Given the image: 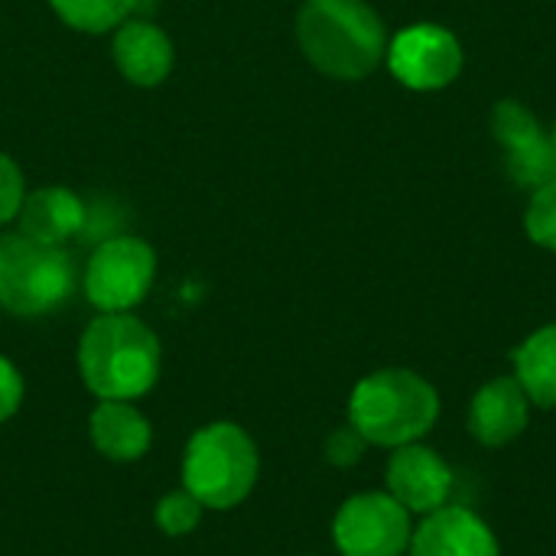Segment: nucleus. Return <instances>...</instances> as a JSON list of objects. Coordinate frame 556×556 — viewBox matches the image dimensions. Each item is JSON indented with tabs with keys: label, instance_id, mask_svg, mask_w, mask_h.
<instances>
[{
	"label": "nucleus",
	"instance_id": "obj_7",
	"mask_svg": "<svg viewBox=\"0 0 556 556\" xmlns=\"http://www.w3.org/2000/svg\"><path fill=\"white\" fill-rule=\"evenodd\" d=\"M414 515L391 492H358L332 518V544L342 556H404Z\"/></svg>",
	"mask_w": 556,
	"mask_h": 556
},
{
	"label": "nucleus",
	"instance_id": "obj_4",
	"mask_svg": "<svg viewBox=\"0 0 556 556\" xmlns=\"http://www.w3.org/2000/svg\"><path fill=\"white\" fill-rule=\"evenodd\" d=\"M257 476V443L235 420H212L199 427L182 450V489H189L205 511L238 508L254 492Z\"/></svg>",
	"mask_w": 556,
	"mask_h": 556
},
{
	"label": "nucleus",
	"instance_id": "obj_8",
	"mask_svg": "<svg viewBox=\"0 0 556 556\" xmlns=\"http://www.w3.org/2000/svg\"><path fill=\"white\" fill-rule=\"evenodd\" d=\"M384 62L404 88L440 91L463 72V42L440 23H414L388 42Z\"/></svg>",
	"mask_w": 556,
	"mask_h": 556
},
{
	"label": "nucleus",
	"instance_id": "obj_10",
	"mask_svg": "<svg viewBox=\"0 0 556 556\" xmlns=\"http://www.w3.org/2000/svg\"><path fill=\"white\" fill-rule=\"evenodd\" d=\"M384 482H388V492L417 518L450 505L453 489H456L453 466L437 450L424 446V440L397 446L391 453Z\"/></svg>",
	"mask_w": 556,
	"mask_h": 556
},
{
	"label": "nucleus",
	"instance_id": "obj_22",
	"mask_svg": "<svg viewBox=\"0 0 556 556\" xmlns=\"http://www.w3.org/2000/svg\"><path fill=\"white\" fill-rule=\"evenodd\" d=\"M23 397H26V381L20 375V368L0 355V427L16 417V410L23 407Z\"/></svg>",
	"mask_w": 556,
	"mask_h": 556
},
{
	"label": "nucleus",
	"instance_id": "obj_13",
	"mask_svg": "<svg viewBox=\"0 0 556 556\" xmlns=\"http://www.w3.org/2000/svg\"><path fill=\"white\" fill-rule=\"evenodd\" d=\"M114 65L117 72L140 88H156L169 78L176 49L173 39L150 20H124L114 29Z\"/></svg>",
	"mask_w": 556,
	"mask_h": 556
},
{
	"label": "nucleus",
	"instance_id": "obj_11",
	"mask_svg": "<svg viewBox=\"0 0 556 556\" xmlns=\"http://www.w3.org/2000/svg\"><path fill=\"white\" fill-rule=\"evenodd\" d=\"M410 556H502V544L489 521H482L472 508L443 505L420 518L410 534Z\"/></svg>",
	"mask_w": 556,
	"mask_h": 556
},
{
	"label": "nucleus",
	"instance_id": "obj_17",
	"mask_svg": "<svg viewBox=\"0 0 556 556\" xmlns=\"http://www.w3.org/2000/svg\"><path fill=\"white\" fill-rule=\"evenodd\" d=\"M55 16L78 33H111L137 10V0H49Z\"/></svg>",
	"mask_w": 556,
	"mask_h": 556
},
{
	"label": "nucleus",
	"instance_id": "obj_1",
	"mask_svg": "<svg viewBox=\"0 0 556 556\" xmlns=\"http://www.w3.org/2000/svg\"><path fill=\"white\" fill-rule=\"evenodd\" d=\"M78 375L98 401H140L160 381L163 349L134 313H98L78 339Z\"/></svg>",
	"mask_w": 556,
	"mask_h": 556
},
{
	"label": "nucleus",
	"instance_id": "obj_2",
	"mask_svg": "<svg viewBox=\"0 0 556 556\" xmlns=\"http://www.w3.org/2000/svg\"><path fill=\"white\" fill-rule=\"evenodd\" d=\"M296 39L306 62L336 78L362 81L388 55V29L368 0H303Z\"/></svg>",
	"mask_w": 556,
	"mask_h": 556
},
{
	"label": "nucleus",
	"instance_id": "obj_5",
	"mask_svg": "<svg viewBox=\"0 0 556 556\" xmlns=\"http://www.w3.org/2000/svg\"><path fill=\"white\" fill-rule=\"evenodd\" d=\"M78 287L75 261L65 244H46L23 231L0 238V309L36 319L62 309Z\"/></svg>",
	"mask_w": 556,
	"mask_h": 556
},
{
	"label": "nucleus",
	"instance_id": "obj_16",
	"mask_svg": "<svg viewBox=\"0 0 556 556\" xmlns=\"http://www.w3.org/2000/svg\"><path fill=\"white\" fill-rule=\"evenodd\" d=\"M515 378L534 407L556 410V323L531 332L515 352Z\"/></svg>",
	"mask_w": 556,
	"mask_h": 556
},
{
	"label": "nucleus",
	"instance_id": "obj_15",
	"mask_svg": "<svg viewBox=\"0 0 556 556\" xmlns=\"http://www.w3.org/2000/svg\"><path fill=\"white\" fill-rule=\"evenodd\" d=\"M20 231L46 244H65L85 231V202L65 186H42L26 192L16 212Z\"/></svg>",
	"mask_w": 556,
	"mask_h": 556
},
{
	"label": "nucleus",
	"instance_id": "obj_23",
	"mask_svg": "<svg viewBox=\"0 0 556 556\" xmlns=\"http://www.w3.org/2000/svg\"><path fill=\"white\" fill-rule=\"evenodd\" d=\"M554 143H556V127H554Z\"/></svg>",
	"mask_w": 556,
	"mask_h": 556
},
{
	"label": "nucleus",
	"instance_id": "obj_19",
	"mask_svg": "<svg viewBox=\"0 0 556 556\" xmlns=\"http://www.w3.org/2000/svg\"><path fill=\"white\" fill-rule=\"evenodd\" d=\"M525 231L538 248L556 254V179L531 192V202L525 208Z\"/></svg>",
	"mask_w": 556,
	"mask_h": 556
},
{
	"label": "nucleus",
	"instance_id": "obj_9",
	"mask_svg": "<svg viewBox=\"0 0 556 556\" xmlns=\"http://www.w3.org/2000/svg\"><path fill=\"white\" fill-rule=\"evenodd\" d=\"M492 134L505 153L508 176L534 192L544 182L556 179V143L554 134L541 127V121L521 101H498L492 111Z\"/></svg>",
	"mask_w": 556,
	"mask_h": 556
},
{
	"label": "nucleus",
	"instance_id": "obj_3",
	"mask_svg": "<svg viewBox=\"0 0 556 556\" xmlns=\"http://www.w3.org/2000/svg\"><path fill=\"white\" fill-rule=\"evenodd\" d=\"M440 420L437 388L410 368H381L365 375L349 397V424L368 446L397 450L420 443Z\"/></svg>",
	"mask_w": 556,
	"mask_h": 556
},
{
	"label": "nucleus",
	"instance_id": "obj_6",
	"mask_svg": "<svg viewBox=\"0 0 556 556\" xmlns=\"http://www.w3.org/2000/svg\"><path fill=\"white\" fill-rule=\"evenodd\" d=\"M156 280V251L137 235L101 238L81 270L85 300L98 313L137 309Z\"/></svg>",
	"mask_w": 556,
	"mask_h": 556
},
{
	"label": "nucleus",
	"instance_id": "obj_12",
	"mask_svg": "<svg viewBox=\"0 0 556 556\" xmlns=\"http://www.w3.org/2000/svg\"><path fill=\"white\" fill-rule=\"evenodd\" d=\"M531 397L525 394V388L518 384V378L505 375V378H492L489 384H482L472 394L469 404V433L476 443L489 446V450H502L508 443H515L528 424H531Z\"/></svg>",
	"mask_w": 556,
	"mask_h": 556
},
{
	"label": "nucleus",
	"instance_id": "obj_20",
	"mask_svg": "<svg viewBox=\"0 0 556 556\" xmlns=\"http://www.w3.org/2000/svg\"><path fill=\"white\" fill-rule=\"evenodd\" d=\"M365 453H368V440H365L352 424L332 430V433L326 437V446H323L326 463L336 466V469H352V466H358V463L365 459Z\"/></svg>",
	"mask_w": 556,
	"mask_h": 556
},
{
	"label": "nucleus",
	"instance_id": "obj_14",
	"mask_svg": "<svg viewBox=\"0 0 556 556\" xmlns=\"http://www.w3.org/2000/svg\"><path fill=\"white\" fill-rule=\"evenodd\" d=\"M88 437L111 463H140L153 446V427L134 401H98L88 417Z\"/></svg>",
	"mask_w": 556,
	"mask_h": 556
},
{
	"label": "nucleus",
	"instance_id": "obj_21",
	"mask_svg": "<svg viewBox=\"0 0 556 556\" xmlns=\"http://www.w3.org/2000/svg\"><path fill=\"white\" fill-rule=\"evenodd\" d=\"M23 199H26V179L20 166L7 153H0V225L16 218Z\"/></svg>",
	"mask_w": 556,
	"mask_h": 556
},
{
	"label": "nucleus",
	"instance_id": "obj_18",
	"mask_svg": "<svg viewBox=\"0 0 556 556\" xmlns=\"http://www.w3.org/2000/svg\"><path fill=\"white\" fill-rule=\"evenodd\" d=\"M202 515H205V505L189 489L166 492L153 508V521L166 538H189L202 525Z\"/></svg>",
	"mask_w": 556,
	"mask_h": 556
},
{
	"label": "nucleus",
	"instance_id": "obj_24",
	"mask_svg": "<svg viewBox=\"0 0 556 556\" xmlns=\"http://www.w3.org/2000/svg\"><path fill=\"white\" fill-rule=\"evenodd\" d=\"M303 556H313V554H303Z\"/></svg>",
	"mask_w": 556,
	"mask_h": 556
}]
</instances>
